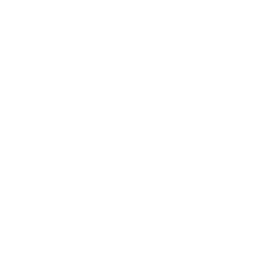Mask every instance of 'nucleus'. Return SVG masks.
<instances>
[]
</instances>
